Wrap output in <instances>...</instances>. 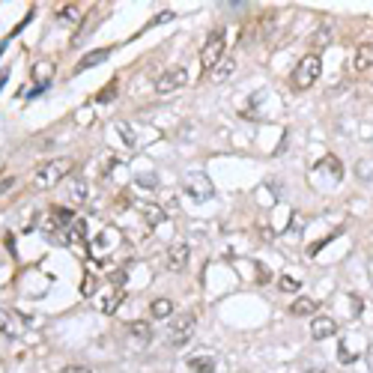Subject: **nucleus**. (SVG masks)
Returning a JSON list of instances; mask_svg holds the SVG:
<instances>
[{"mask_svg": "<svg viewBox=\"0 0 373 373\" xmlns=\"http://www.w3.org/2000/svg\"><path fill=\"white\" fill-rule=\"evenodd\" d=\"M120 299H123L120 290H113L111 296H99V302H96V305H99V311H102V313H113V311L120 308Z\"/></svg>", "mask_w": 373, "mask_h": 373, "instance_id": "nucleus-19", "label": "nucleus"}, {"mask_svg": "<svg viewBox=\"0 0 373 373\" xmlns=\"http://www.w3.org/2000/svg\"><path fill=\"white\" fill-rule=\"evenodd\" d=\"M84 233H87V224H84V221H72L66 227V233H63V242H66V245H81Z\"/></svg>", "mask_w": 373, "mask_h": 373, "instance_id": "nucleus-11", "label": "nucleus"}, {"mask_svg": "<svg viewBox=\"0 0 373 373\" xmlns=\"http://www.w3.org/2000/svg\"><path fill=\"white\" fill-rule=\"evenodd\" d=\"M194 325H197V320H194L191 311L179 313V317L170 323V343H174V347H185V343H189V338L194 335Z\"/></svg>", "mask_w": 373, "mask_h": 373, "instance_id": "nucleus-4", "label": "nucleus"}, {"mask_svg": "<svg viewBox=\"0 0 373 373\" xmlns=\"http://www.w3.org/2000/svg\"><path fill=\"white\" fill-rule=\"evenodd\" d=\"M320 72H323V60H320V54H305L302 60L296 63L293 75H290V84H293L296 90H308L311 84H317Z\"/></svg>", "mask_w": 373, "mask_h": 373, "instance_id": "nucleus-2", "label": "nucleus"}, {"mask_svg": "<svg viewBox=\"0 0 373 373\" xmlns=\"http://www.w3.org/2000/svg\"><path fill=\"white\" fill-rule=\"evenodd\" d=\"M150 313H152L155 320H165V317L174 313V302H170V299H155V302L150 305Z\"/></svg>", "mask_w": 373, "mask_h": 373, "instance_id": "nucleus-18", "label": "nucleus"}, {"mask_svg": "<svg viewBox=\"0 0 373 373\" xmlns=\"http://www.w3.org/2000/svg\"><path fill=\"white\" fill-rule=\"evenodd\" d=\"M325 170H328V174H332V179H335V182H340V177H343V167H340V162L335 159V155H325V159L317 165V174H325Z\"/></svg>", "mask_w": 373, "mask_h": 373, "instance_id": "nucleus-14", "label": "nucleus"}, {"mask_svg": "<svg viewBox=\"0 0 373 373\" xmlns=\"http://www.w3.org/2000/svg\"><path fill=\"white\" fill-rule=\"evenodd\" d=\"M57 18L66 21V24H81L84 21V12H81L78 4H66V6L57 9Z\"/></svg>", "mask_w": 373, "mask_h": 373, "instance_id": "nucleus-12", "label": "nucleus"}, {"mask_svg": "<svg viewBox=\"0 0 373 373\" xmlns=\"http://www.w3.org/2000/svg\"><path fill=\"white\" fill-rule=\"evenodd\" d=\"M132 335H138L140 340H147V338H150V328L143 325V323H135V325H132Z\"/></svg>", "mask_w": 373, "mask_h": 373, "instance_id": "nucleus-26", "label": "nucleus"}, {"mask_svg": "<svg viewBox=\"0 0 373 373\" xmlns=\"http://www.w3.org/2000/svg\"><path fill=\"white\" fill-rule=\"evenodd\" d=\"M290 313H296V317H311V313H317V299H296L290 305Z\"/></svg>", "mask_w": 373, "mask_h": 373, "instance_id": "nucleus-15", "label": "nucleus"}, {"mask_svg": "<svg viewBox=\"0 0 373 373\" xmlns=\"http://www.w3.org/2000/svg\"><path fill=\"white\" fill-rule=\"evenodd\" d=\"M311 335H313V340H325V338H332V335H338V323H335L332 317H313V323H311Z\"/></svg>", "mask_w": 373, "mask_h": 373, "instance_id": "nucleus-7", "label": "nucleus"}, {"mask_svg": "<svg viewBox=\"0 0 373 373\" xmlns=\"http://www.w3.org/2000/svg\"><path fill=\"white\" fill-rule=\"evenodd\" d=\"M185 84H189V69H185V66H174V69H167L159 81H155V93L167 96V93L185 87Z\"/></svg>", "mask_w": 373, "mask_h": 373, "instance_id": "nucleus-5", "label": "nucleus"}, {"mask_svg": "<svg viewBox=\"0 0 373 373\" xmlns=\"http://www.w3.org/2000/svg\"><path fill=\"white\" fill-rule=\"evenodd\" d=\"M51 75H54V63H51V60H42V63L33 66V78H36L39 84H48Z\"/></svg>", "mask_w": 373, "mask_h": 373, "instance_id": "nucleus-21", "label": "nucleus"}, {"mask_svg": "<svg viewBox=\"0 0 373 373\" xmlns=\"http://www.w3.org/2000/svg\"><path fill=\"white\" fill-rule=\"evenodd\" d=\"M9 189H16V177H4V179H0V197H4Z\"/></svg>", "mask_w": 373, "mask_h": 373, "instance_id": "nucleus-24", "label": "nucleus"}, {"mask_svg": "<svg viewBox=\"0 0 373 373\" xmlns=\"http://www.w3.org/2000/svg\"><path fill=\"white\" fill-rule=\"evenodd\" d=\"M81 293H84V296H93V293H96V278H84Z\"/></svg>", "mask_w": 373, "mask_h": 373, "instance_id": "nucleus-25", "label": "nucleus"}, {"mask_svg": "<svg viewBox=\"0 0 373 373\" xmlns=\"http://www.w3.org/2000/svg\"><path fill=\"white\" fill-rule=\"evenodd\" d=\"M233 72H236V60H233V57H224L218 66L209 69V81H212V84H224L227 78L233 75Z\"/></svg>", "mask_w": 373, "mask_h": 373, "instance_id": "nucleus-10", "label": "nucleus"}, {"mask_svg": "<svg viewBox=\"0 0 373 373\" xmlns=\"http://www.w3.org/2000/svg\"><path fill=\"white\" fill-rule=\"evenodd\" d=\"M185 191H189L194 200H209L212 194H215V185H212V179L206 177V174H200V170H194V174H189L185 177Z\"/></svg>", "mask_w": 373, "mask_h": 373, "instance_id": "nucleus-6", "label": "nucleus"}, {"mask_svg": "<svg viewBox=\"0 0 373 373\" xmlns=\"http://www.w3.org/2000/svg\"><path fill=\"white\" fill-rule=\"evenodd\" d=\"M224 48H227V33L224 30H215L206 36L204 48H200V63H204V69H215L221 60H224Z\"/></svg>", "mask_w": 373, "mask_h": 373, "instance_id": "nucleus-3", "label": "nucleus"}, {"mask_svg": "<svg viewBox=\"0 0 373 373\" xmlns=\"http://www.w3.org/2000/svg\"><path fill=\"white\" fill-rule=\"evenodd\" d=\"M111 57V48H99V51H90V54H84V60L75 66L78 72H84V69H90V66H99L102 60H108Z\"/></svg>", "mask_w": 373, "mask_h": 373, "instance_id": "nucleus-13", "label": "nucleus"}, {"mask_svg": "<svg viewBox=\"0 0 373 373\" xmlns=\"http://www.w3.org/2000/svg\"><path fill=\"white\" fill-rule=\"evenodd\" d=\"M215 370V358L212 355H194L189 362V373H212Z\"/></svg>", "mask_w": 373, "mask_h": 373, "instance_id": "nucleus-16", "label": "nucleus"}, {"mask_svg": "<svg viewBox=\"0 0 373 373\" xmlns=\"http://www.w3.org/2000/svg\"><path fill=\"white\" fill-rule=\"evenodd\" d=\"M352 69H355V72L373 69V42H362V45H358L355 60H352Z\"/></svg>", "mask_w": 373, "mask_h": 373, "instance_id": "nucleus-9", "label": "nucleus"}, {"mask_svg": "<svg viewBox=\"0 0 373 373\" xmlns=\"http://www.w3.org/2000/svg\"><path fill=\"white\" fill-rule=\"evenodd\" d=\"M0 335H16V325H12V317L0 308Z\"/></svg>", "mask_w": 373, "mask_h": 373, "instance_id": "nucleus-22", "label": "nucleus"}, {"mask_svg": "<svg viewBox=\"0 0 373 373\" xmlns=\"http://www.w3.org/2000/svg\"><path fill=\"white\" fill-rule=\"evenodd\" d=\"M87 197H90L87 179H72V200H75V204H87Z\"/></svg>", "mask_w": 373, "mask_h": 373, "instance_id": "nucleus-20", "label": "nucleus"}, {"mask_svg": "<svg viewBox=\"0 0 373 373\" xmlns=\"http://www.w3.org/2000/svg\"><path fill=\"white\" fill-rule=\"evenodd\" d=\"M60 373H93L90 367H84V364H69V367H63Z\"/></svg>", "mask_w": 373, "mask_h": 373, "instance_id": "nucleus-28", "label": "nucleus"}, {"mask_svg": "<svg viewBox=\"0 0 373 373\" xmlns=\"http://www.w3.org/2000/svg\"><path fill=\"white\" fill-rule=\"evenodd\" d=\"M185 263H189V245H185V242L170 245V248H167V269H170V272H179Z\"/></svg>", "mask_w": 373, "mask_h": 373, "instance_id": "nucleus-8", "label": "nucleus"}, {"mask_svg": "<svg viewBox=\"0 0 373 373\" xmlns=\"http://www.w3.org/2000/svg\"><path fill=\"white\" fill-rule=\"evenodd\" d=\"M69 170H72V162H69V159H54V162L39 165L36 174H33V189H36V191H51V189H57V185H60V182L69 177Z\"/></svg>", "mask_w": 373, "mask_h": 373, "instance_id": "nucleus-1", "label": "nucleus"}, {"mask_svg": "<svg viewBox=\"0 0 373 373\" xmlns=\"http://www.w3.org/2000/svg\"><path fill=\"white\" fill-rule=\"evenodd\" d=\"M138 209L143 212V218H147V224H150V227H155L159 221H165L162 206H155V204H138Z\"/></svg>", "mask_w": 373, "mask_h": 373, "instance_id": "nucleus-17", "label": "nucleus"}, {"mask_svg": "<svg viewBox=\"0 0 373 373\" xmlns=\"http://www.w3.org/2000/svg\"><path fill=\"white\" fill-rule=\"evenodd\" d=\"M278 286H281L284 293H293V290H299V281H296V278H281Z\"/></svg>", "mask_w": 373, "mask_h": 373, "instance_id": "nucleus-23", "label": "nucleus"}, {"mask_svg": "<svg viewBox=\"0 0 373 373\" xmlns=\"http://www.w3.org/2000/svg\"><path fill=\"white\" fill-rule=\"evenodd\" d=\"M338 358H340V362H343V364H347V362H352V352H350V343H340V350H338Z\"/></svg>", "mask_w": 373, "mask_h": 373, "instance_id": "nucleus-27", "label": "nucleus"}, {"mask_svg": "<svg viewBox=\"0 0 373 373\" xmlns=\"http://www.w3.org/2000/svg\"><path fill=\"white\" fill-rule=\"evenodd\" d=\"M113 96H117V87H113V84H111V87H105L102 93H99V99H102V102H108V99H113Z\"/></svg>", "mask_w": 373, "mask_h": 373, "instance_id": "nucleus-29", "label": "nucleus"}]
</instances>
